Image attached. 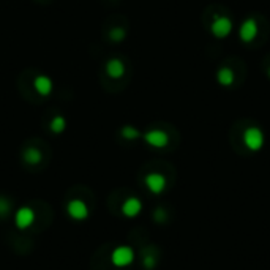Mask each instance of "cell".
I'll use <instances>...</instances> for the list:
<instances>
[{
	"mask_svg": "<svg viewBox=\"0 0 270 270\" xmlns=\"http://www.w3.org/2000/svg\"><path fill=\"white\" fill-rule=\"evenodd\" d=\"M122 136L125 138V139H130V141H133V139H138V138H141V133H139V130H136L134 126H123L122 128Z\"/></svg>",
	"mask_w": 270,
	"mask_h": 270,
	"instance_id": "cell-14",
	"label": "cell"
},
{
	"mask_svg": "<svg viewBox=\"0 0 270 270\" xmlns=\"http://www.w3.org/2000/svg\"><path fill=\"white\" fill-rule=\"evenodd\" d=\"M142 138H144V141L150 147H155V149L166 147L169 142V136L163 130H149Z\"/></svg>",
	"mask_w": 270,
	"mask_h": 270,
	"instance_id": "cell-7",
	"label": "cell"
},
{
	"mask_svg": "<svg viewBox=\"0 0 270 270\" xmlns=\"http://www.w3.org/2000/svg\"><path fill=\"white\" fill-rule=\"evenodd\" d=\"M112 36V40H116V41H122L125 38V30L123 29H116L114 32L111 33Z\"/></svg>",
	"mask_w": 270,
	"mask_h": 270,
	"instance_id": "cell-16",
	"label": "cell"
},
{
	"mask_svg": "<svg viewBox=\"0 0 270 270\" xmlns=\"http://www.w3.org/2000/svg\"><path fill=\"white\" fill-rule=\"evenodd\" d=\"M66 128V120L62 117V116H57L52 119V122H51V130L54 131V133H62L63 130Z\"/></svg>",
	"mask_w": 270,
	"mask_h": 270,
	"instance_id": "cell-13",
	"label": "cell"
},
{
	"mask_svg": "<svg viewBox=\"0 0 270 270\" xmlns=\"http://www.w3.org/2000/svg\"><path fill=\"white\" fill-rule=\"evenodd\" d=\"M33 87L36 90V93L41 96H49L54 90V82L46 74H40L33 79Z\"/></svg>",
	"mask_w": 270,
	"mask_h": 270,
	"instance_id": "cell-9",
	"label": "cell"
},
{
	"mask_svg": "<svg viewBox=\"0 0 270 270\" xmlns=\"http://www.w3.org/2000/svg\"><path fill=\"white\" fill-rule=\"evenodd\" d=\"M258 35V22L254 18H248L242 22L239 29V36L243 43H251Z\"/></svg>",
	"mask_w": 270,
	"mask_h": 270,
	"instance_id": "cell-6",
	"label": "cell"
},
{
	"mask_svg": "<svg viewBox=\"0 0 270 270\" xmlns=\"http://www.w3.org/2000/svg\"><path fill=\"white\" fill-rule=\"evenodd\" d=\"M266 142V136L264 131L258 126H250L246 128L243 133V144L246 146V149L251 150V152H259V150L264 147Z\"/></svg>",
	"mask_w": 270,
	"mask_h": 270,
	"instance_id": "cell-1",
	"label": "cell"
},
{
	"mask_svg": "<svg viewBox=\"0 0 270 270\" xmlns=\"http://www.w3.org/2000/svg\"><path fill=\"white\" fill-rule=\"evenodd\" d=\"M66 212H68V215L76 221H82L89 216V209L86 206V202H82L81 199L70 201L68 206H66Z\"/></svg>",
	"mask_w": 270,
	"mask_h": 270,
	"instance_id": "cell-8",
	"label": "cell"
},
{
	"mask_svg": "<svg viewBox=\"0 0 270 270\" xmlns=\"http://www.w3.org/2000/svg\"><path fill=\"white\" fill-rule=\"evenodd\" d=\"M216 81H218V84L224 87L232 86V82H234V71L228 68V66H223V68L216 71Z\"/></svg>",
	"mask_w": 270,
	"mask_h": 270,
	"instance_id": "cell-12",
	"label": "cell"
},
{
	"mask_svg": "<svg viewBox=\"0 0 270 270\" xmlns=\"http://www.w3.org/2000/svg\"><path fill=\"white\" fill-rule=\"evenodd\" d=\"M111 261L116 267H126L134 261V251H133L131 246L120 245L114 251H112Z\"/></svg>",
	"mask_w": 270,
	"mask_h": 270,
	"instance_id": "cell-2",
	"label": "cell"
},
{
	"mask_svg": "<svg viewBox=\"0 0 270 270\" xmlns=\"http://www.w3.org/2000/svg\"><path fill=\"white\" fill-rule=\"evenodd\" d=\"M269 78H270V70H269Z\"/></svg>",
	"mask_w": 270,
	"mask_h": 270,
	"instance_id": "cell-17",
	"label": "cell"
},
{
	"mask_svg": "<svg viewBox=\"0 0 270 270\" xmlns=\"http://www.w3.org/2000/svg\"><path fill=\"white\" fill-rule=\"evenodd\" d=\"M144 183H146V186L149 188L150 193L161 194L164 191V188H166L168 182H166V177H164L163 174H160V172H150V174L146 176Z\"/></svg>",
	"mask_w": 270,
	"mask_h": 270,
	"instance_id": "cell-4",
	"label": "cell"
},
{
	"mask_svg": "<svg viewBox=\"0 0 270 270\" xmlns=\"http://www.w3.org/2000/svg\"><path fill=\"white\" fill-rule=\"evenodd\" d=\"M106 73H108V76L114 78V79L122 78L123 73H125V65H123V62L120 59H111V60H108V63H106Z\"/></svg>",
	"mask_w": 270,
	"mask_h": 270,
	"instance_id": "cell-11",
	"label": "cell"
},
{
	"mask_svg": "<svg viewBox=\"0 0 270 270\" xmlns=\"http://www.w3.org/2000/svg\"><path fill=\"white\" fill-rule=\"evenodd\" d=\"M35 221V212L30 207H21L14 213V224L18 229H27Z\"/></svg>",
	"mask_w": 270,
	"mask_h": 270,
	"instance_id": "cell-5",
	"label": "cell"
},
{
	"mask_svg": "<svg viewBox=\"0 0 270 270\" xmlns=\"http://www.w3.org/2000/svg\"><path fill=\"white\" fill-rule=\"evenodd\" d=\"M141 210H142V202L138 198H128L122 204V212L125 216H128V218L138 216L141 213Z\"/></svg>",
	"mask_w": 270,
	"mask_h": 270,
	"instance_id": "cell-10",
	"label": "cell"
},
{
	"mask_svg": "<svg viewBox=\"0 0 270 270\" xmlns=\"http://www.w3.org/2000/svg\"><path fill=\"white\" fill-rule=\"evenodd\" d=\"M210 32L216 38H226L232 32V21L228 16H215L210 24Z\"/></svg>",
	"mask_w": 270,
	"mask_h": 270,
	"instance_id": "cell-3",
	"label": "cell"
},
{
	"mask_svg": "<svg viewBox=\"0 0 270 270\" xmlns=\"http://www.w3.org/2000/svg\"><path fill=\"white\" fill-rule=\"evenodd\" d=\"M26 160L29 163H32V164L38 163L40 161V153L36 152V150H29V152L26 153Z\"/></svg>",
	"mask_w": 270,
	"mask_h": 270,
	"instance_id": "cell-15",
	"label": "cell"
}]
</instances>
